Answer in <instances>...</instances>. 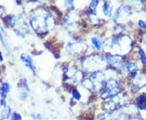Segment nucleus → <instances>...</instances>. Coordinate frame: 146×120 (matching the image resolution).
I'll list each match as a JSON object with an SVG mask.
<instances>
[{
    "mask_svg": "<svg viewBox=\"0 0 146 120\" xmlns=\"http://www.w3.org/2000/svg\"><path fill=\"white\" fill-rule=\"evenodd\" d=\"M108 68L106 57L99 54L90 55L84 58L80 63V69L84 72L92 73L98 71H103Z\"/></svg>",
    "mask_w": 146,
    "mask_h": 120,
    "instance_id": "1",
    "label": "nucleus"
},
{
    "mask_svg": "<svg viewBox=\"0 0 146 120\" xmlns=\"http://www.w3.org/2000/svg\"><path fill=\"white\" fill-rule=\"evenodd\" d=\"M123 92L122 82L115 76H110L105 82L102 88L98 90V94L102 99H108Z\"/></svg>",
    "mask_w": 146,
    "mask_h": 120,
    "instance_id": "2",
    "label": "nucleus"
},
{
    "mask_svg": "<svg viewBox=\"0 0 146 120\" xmlns=\"http://www.w3.org/2000/svg\"><path fill=\"white\" fill-rule=\"evenodd\" d=\"M108 47L111 54L124 56L128 53L131 48V40L128 37H113L110 38Z\"/></svg>",
    "mask_w": 146,
    "mask_h": 120,
    "instance_id": "3",
    "label": "nucleus"
},
{
    "mask_svg": "<svg viewBox=\"0 0 146 120\" xmlns=\"http://www.w3.org/2000/svg\"><path fill=\"white\" fill-rule=\"evenodd\" d=\"M87 44L83 40H76L73 41L68 42L66 45V51L69 55L73 57L83 56L84 52L87 50Z\"/></svg>",
    "mask_w": 146,
    "mask_h": 120,
    "instance_id": "4",
    "label": "nucleus"
},
{
    "mask_svg": "<svg viewBox=\"0 0 146 120\" xmlns=\"http://www.w3.org/2000/svg\"><path fill=\"white\" fill-rule=\"evenodd\" d=\"M131 85L137 90L144 89L146 86V73L140 71L135 78L131 79Z\"/></svg>",
    "mask_w": 146,
    "mask_h": 120,
    "instance_id": "5",
    "label": "nucleus"
},
{
    "mask_svg": "<svg viewBox=\"0 0 146 120\" xmlns=\"http://www.w3.org/2000/svg\"><path fill=\"white\" fill-rule=\"evenodd\" d=\"M135 107L143 112H146V91L138 94L134 100Z\"/></svg>",
    "mask_w": 146,
    "mask_h": 120,
    "instance_id": "6",
    "label": "nucleus"
},
{
    "mask_svg": "<svg viewBox=\"0 0 146 120\" xmlns=\"http://www.w3.org/2000/svg\"><path fill=\"white\" fill-rule=\"evenodd\" d=\"M90 44L91 46L96 52H100L103 49L104 43L102 41V40L98 37H93L90 38Z\"/></svg>",
    "mask_w": 146,
    "mask_h": 120,
    "instance_id": "7",
    "label": "nucleus"
},
{
    "mask_svg": "<svg viewBox=\"0 0 146 120\" xmlns=\"http://www.w3.org/2000/svg\"><path fill=\"white\" fill-rule=\"evenodd\" d=\"M102 12L104 14L105 16L106 17H111L112 16V6L110 4L108 0H104L102 3Z\"/></svg>",
    "mask_w": 146,
    "mask_h": 120,
    "instance_id": "8",
    "label": "nucleus"
},
{
    "mask_svg": "<svg viewBox=\"0 0 146 120\" xmlns=\"http://www.w3.org/2000/svg\"><path fill=\"white\" fill-rule=\"evenodd\" d=\"M71 95H72V99L74 100L75 102H80L82 99V94L76 87H73L72 89Z\"/></svg>",
    "mask_w": 146,
    "mask_h": 120,
    "instance_id": "9",
    "label": "nucleus"
},
{
    "mask_svg": "<svg viewBox=\"0 0 146 120\" xmlns=\"http://www.w3.org/2000/svg\"><path fill=\"white\" fill-rule=\"evenodd\" d=\"M138 55H139V59H140L141 65H146V52L142 48H140L138 49Z\"/></svg>",
    "mask_w": 146,
    "mask_h": 120,
    "instance_id": "10",
    "label": "nucleus"
},
{
    "mask_svg": "<svg viewBox=\"0 0 146 120\" xmlns=\"http://www.w3.org/2000/svg\"><path fill=\"white\" fill-rule=\"evenodd\" d=\"M98 3H99V0H92L90 2L89 8H90V10H92L94 13H95V11L97 10V7L98 6Z\"/></svg>",
    "mask_w": 146,
    "mask_h": 120,
    "instance_id": "11",
    "label": "nucleus"
},
{
    "mask_svg": "<svg viewBox=\"0 0 146 120\" xmlns=\"http://www.w3.org/2000/svg\"><path fill=\"white\" fill-rule=\"evenodd\" d=\"M138 26L141 29H146V20H141L138 21Z\"/></svg>",
    "mask_w": 146,
    "mask_h": 120,
    "instance_id": "12",
    "label": "nucleus"
},
{
    "mask_svg": "<svg viewBox=\"0 0 146 120\" xmlns=\"http://www.w3.org/2000/svg\"><path fill=\"white\" fill-rule=\"evenodd\" d=\"M73 2H74V0H65V3L68 7H71L73 5Z\"/></svg>",
    "mask_w": 146,
    "mask_h": 120,
    "instance_id": "13",
    "label": "nucleus"
},
{
    "mask_svg": "<svg viewBox=\"0 0 146 120\" xmlns=\"http://www.w3.org/2000/svg\"><path fill=\"white\" fill-rule=\"evenodd\" d=\"M68 120H73V119H68Z\"/></svg>",
    "mask_w": 146,
    "mask_h": 120,
    "instance_id": "14",
    "label": "nucleus"
}]
</instances>
